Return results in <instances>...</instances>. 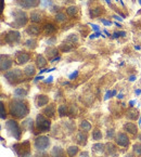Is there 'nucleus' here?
Returning <instances> with one entry per match:
<instances>
[{
    "label": "nucleus",
    "mask_w": 141,
    "mask_h": 157,
    "mask_svg": "<svg viewBox=\"0 0 141 157\" xmlns=\"http://www.w3.org/2000/svg\"><path fill=\"white\" fill-rule=\"evenodd\" d=\"M9 113L14 119H24L29 114V105L26 100L12 99L9 102Z\"/></svg>",
    "instance_id": "1"
},
{
    "label": "nucleus",
    "mask_w": 141,
    "mask_h": 157,
    "mask_svg": "<svg viewBox=\"0 0 141 157\" xmlns=\"http://www.w3.org/2000/svg\"><path fill=\"white\" fill-rule=\"evenodd\" d=\"M51 130V119L44 114H38L35 120V134L46 133Z\"/></svg>",
    "instance_id": "2"
},
{
    "label": "nucleus",
    "mask_w": 141,
    "mask_h": 157,
    "mask_svg": "<svg viewBox=\"0 0 141 157\" xmlns=\"http://www.w3.org/2000/svg\"><path fill=\"white\" fill-rule=\"evenodd\" d=\"M5 129L15 140H18V141L21 140L22 134H23V129H22V126L16 121V119L12 118V119L7 120L5 123Z\"/></svg>",
    "instance_id": "3"
},
{
    "label": "nucleus",
    "mask_w": 141,
    "mask_h": 157,
    "mask_svg": "<svg viewBox=\"0 0 141 157\" xmlns=\"http://www.w3.org/2000/svg\"><path fill=\"white\" fill-rule=\"evenodd\" d=\"M12 15V24L14 28H21L23 26H25L28 22V16L26 14V12H24L23 10L20 9H13L11 12Z\"/></svg>",
    "instance_id": "4"
},
{
    "label": "nucleus",
    "mask_w": 141,
    "mask_h": 157,
    "mask_svg": "<svg viewBox=\"0 0 141 157\" xmlns=\"http://www.w3.org/2000/svg\"><path fill=\"white\" fill-rule=\"evenodd\" d=\"M12 150L18 157H30L32 156V144L28 140L19 142L12 145Z\"/></svg>",
    "instance_id": "5"
},
{
    "label": "nucleus",
    "mask_w": 141,
    "mask_h": 157,
    "mask_svg": "<svg viewBox=\"0 0 141 157\" xmlns=\"http://www.w3.org/2000/svg\"><path fill=\"white\" fill-rule=\"evenodd\" d=\"M3 76L9 83L16 85V83L23 81V76H25V75H24V71H22L21 68H13L11 71H7L3 74Z\"/></svg>",
    "instance_id": "6"
},
{
    "label": "nucleus",
    "mask_w": 141,
    "mask_h": 157,
    "mask_svg": "<svg viewBox=\"0 0 141 157\" xmlns=\"http://www.w3.org/2000/svg\"><path fill=\"white\" fill-rule=\"evenodd\" d=\"M34 148L37 152H46L51 145V140L47 136H37L33 142Z\"/></svg>",
    "instance_id": "7"
},
{
    "label": "nucleus",
    "mask_w": 141,
    "mask_h": 157,
    "mask_svg": "<svg viewBox=\"0 0 141 157\" xmlns=\"http://www.w3.org/2000/svg\"><path fill=\"white\" fill-rule=\"evenodd\" d=\"M3 38H5V41L7 42L8 44L14 46V44H19L20 40H21V33H20L19 30H15V29L9 30V32L6 33Z\"/></svg>",
    "instance_id": "8"
},
{
    "label": "nucleus",
    "mask_w": 141,
    "mask_h": 157,
    "mask_svg": "<svg viewBox=\"0 0 141 157\" xmlns=\"http://www.w3.org/2000/svg\"><path fill=\"white\" fill-rule=\"evenodd\" d=\"M114 140H115V143L117 146L124 148H128V146L130 145V138L128 136V134L126 132H118L114 136Z\"/></svg>",
    "instance_id": "9"
},
{
    "label": "nucleus",
    "mask_w": 141,
    "mask_h": 157,
    "mask_svg": "<svg viewBox=\"0 0 141 157\" xmlns=\"http://www.w3.org/2000/svg\"><path fill=\"white\" fill-rule=\"evenodd\" d=\"M41 0H15V3L23 9H35L40 5Z\"/></svg>",
    "instance_id": "10"
},
{
    "label": "nucleus",
    "mask_w": 141,
    "mask_h": 157,
    "mask_svg": "<svg viewBox=\"0 0 141 157\" xmlns=\"http://www.w3.org/2000/svg\"><path fill=\"white\" fill-rule=\"evenodd\" d=\"M32 59V54L27 51H19L15 54V63L18 65H24L28 63Z\"/></svg>",
    "instance_id": "11"
},
{
    "label": "nucleus",
    "mask_w": 141,
    "mask_h": 157,
    "mask_svg": "<svg viewBox=\"0 0 141 157\" xmlns=\"http://www.w3.org/2000/svg\"><path fill=\"white\" fill-rule=\"evenodd\" d=\"M12 64H13V61L9 56H5V54L0 56V69L2 73L9 71L12 67Z\"/></svg>",
    "instance_id": "12"
},
{
    "label": "nucleus",
    "mask_w": 141,
    "mask_h": 157,
    "mask_svg": "<svg viewBox=\"0 0 141 157\" xmlns=\"http://www.w3.org/2000/svg\"><path fill=\"white\" fill-rule=\"evenodd\" d=\"M73 141L79 146H85L88 142V136H87V132H84V131H78L75 133L74 136V140Z\"/></svg>",
    "instance_id": "13"
},
{
    "label": "nucleus",
    "mask_w": 141,
    "mask_h": 157,
    "mask_svg": "<svg viewBox=\"0 0 141 157\" xmlns=\"http://www.w3.org/2000/svg\"><path fill=\"white\" fill-rule=\"evenodd\" d=\"M119 154L118 153V148L115 144L111 143V142H108L105 144V152H104V155L107 157H116Z\"/></svg>",
    "instance_id": "14"
},
{
    "label": "nucleus",
    "mask_w": 141,
    "mask_h": 157,
    "mask_svg": "<svg viewBox=\"0 0 141 157\" xmlns=\"http://www.w3.org/2000/svg\"><path fill=\"white\" fill-rule=\"evenodd\" d=\"M57 105L56 103H50L48 104L44 109H42V114L46 115L47 117H49L50 119H53L56 117V114H57Z\"/></svg>",
    "instance_id": "15"
},
{
    "label": "nucleus",
    "mask_w": 141,
    "mask_h": 157,
    "mask_svg": "<svg viewBox=\"0 0 141 157\" xmlns=\"http://www.w3.org/2000/svg\"><path fill=\"white\" fill-rule=\"evenodd\" d=\"M123 129H124V131L131 134V136H137V133H138V126L135 123H130V121L124 124L123 125Z\"/></svg>",
    "instance_id": "16"
},
{
    "label": "nucleus",
    "mask_w": 141,
    "mask_h": 157,
    "mask_svg": "<svg viewBox=\"0 0 141 157\" xmlns=\"http://www.w3.org/2000/svg\"><path fill=\"white\" fill-rule=\"evenodd\" d=\"M62 127H63V131L66 134H72L75 132L76 130V124L73 123V121H63L62 123Z\"/></svg>",
    "instance_id": "17"
},
{
    "label": "nucleus",
    "mask_w": 141,
    "mask_h": 157,
    "mask_svg": "<svg viewBox=\"0 0 141 157\" xmlns=\"http://www.w3.org/2000/svg\"><path fill=\"white\" fill-rule=\"evenodd\" d=\"M49 97L46 94H38L35 99V104L37 107H42L45 105H48L49 104Z\"/></svg>",
    "instance_id": "18"
},
{
    "label": "nucleus",
    "mask_w": 141,
    "mask_h": 157,
    "mask_svg": "<svg viewBox=\"0 0 141 157\" xmlns=\"http://www.w3.org/2000/svg\"><path fill=\"white\" fill-rule=\"evenodd\" d=\"M42 29H44L45 34L50 37L51 35H53L54 33L58 32V26L53 23H46L44 25V27H42Z\"/></svg>",
    "instance_id": "19"
},
{
    "label": "nucleus",
    "mask_w": 141,
    "mask_h": 157,
    "mask_svg": "<svg viewBox=\"0 0 141 157\" xmlns=\"http://www.w3.org/2000/svg\"><path fill=\"white\" fill-rule=\"evenodd\" d=\"M26 33H27L29 36H33V37H36V36H39L40 33H41V28L39 27L36 24H32V25H28L27 28H26Z\"/></svg>",
    "instance_id": "20"
},
{
    "label": "nucleus",
    "mask_w": 141,
    "mask_h": 157,
    "mask_svg": "<svg viewBox=\"0 0 141 157\" xmlns=\"http://www.w3.org/2000/svg\"><path fill=\"white\" fill-rule=\"evenodd\" d=\"M104 8L102 6H97V7H93L89 10V15H90L91 19H95V17H100L101 14L104 13Z\"/></svg>",
    "instance_id": "21"
},
{
    "label": "nucleus",
    "mask_w": 141,
    "mask_h": 157,
    "mask_svg": "<svg viewBox=\"0 0 141 157\" xmlns=\"http://www.w3.org/2000/svg\"><path fill=\"white\" fill-rule=\"evenodd\" d=\"M22 129L23 130H27L29 132L35 133V128H34V120L32 118H26L25 120L22 121Z\"/></svg>",
    "instance_id": "22"
},
{
    "label": "nucleus",
    "mask_w": 141,
    "mask_h": 157,
    "mask_svg": "<svg viewBox=\"0 0 141 157\" xmlns=\"http://www.w3.org/2000/svg\"><path fill=\"white\" fill-rule=\"evenodd\" d=\"M66 152L61 146H54L50 152V157H66Z\"/></svg>",
    "instance_id": "23"
},
{
    "label": "nucleus",
    "mask_w": 141,
    "mask_h": 157,
    "mask_svg": "<svg viewBox=\"0 0 141 157\" xmlns=\"http://www.w3.org/2000/svg\"><path fill=\"white\" fill-rule=\"evenodd\" d=\"M29 20L32 23L34 24H38L42 21V15L40 13V11H37V10H34L32 11V13L29 14Z\"/></svg>",
    "instance_id": "24"
},
{
    "label": "nucleus",
    "mask_w": 141,
    "mask_h": 157,
    "mask_svg": "<svg viewBox=\"0 0 141 157\" xmlns=\"http://www.w3.org/2000/svg\"><path fill=\"white\" fill-rule=\"evenodd\" d=\"M14 97L19 98V99H23L27 95L28 89L26 87H18V88L14 89Z\"/></svg>",
    "instance_id": "25"
},
{
    "label": "nucleus",
    "mask_w": 141,
    "mask_h": 157,
    "mask_svg": "<svg viewBox=\"0 0 141 157\" xmlns=\"http://www.w3.org/2000/svg\"><path fill=\"white\" fill-rule=\"evenodd\" d=\"M45 53H46V56L49 58V61L52 60V59L57 58V56H59V50L58 48H56V47H49V48L46 49V51H45Z\"/></svg>",
    "instance_id": "26"
},
{
    "label": "nucleus",
    "mask_w": 141,
    "mask_h": 157,
    "mask_svg": "<svg viewBox=\"0 0 141 157\" xmlns=\"http://www.w3.org/2000/svg\"><path fill=\"white\" fill-rule=\"evenodd\" d=\"M23 71H24V75H25L27 78H32V77H34L35 74H36V67L33 64L26 65Z\"/></svg>",
    "instance_id": "27"
},
{
    "label": "nucleus",
    "mask_w": 141,
    "mask_h": 157,
    "mask_svg": "<svg viewBox=\"0 0 141 157\" xmlns=\"http://www.w3.org/2000/svg\"><path fill=\"white\" fill-rule=\"evenodd\" d=\"M35 62H36V66H37L38 68H40V69L45 68V67L47 66V64H48V61H47V59L45 58L44 56H41V54H38V56H36V60H35Z\"/></svg>",
    "instance_id": "28"
},
{
    "label": "nucleus",
    "mask_w": 141,
    "mask_h": 157,
    "mask_svg": "<svg viewBox=\"0 0 141 157\" xmlns=\"http://www.w3.org/2000/svg\"><path fill=\"white\" fill-rule=\"evenodd\" d=\"M126 118H127V119H129V120H132V121H134V120H137L139 118L138 109L130 107V109L126 112Z\"/></svg>",
    "instance_id": "29"
},
{
    "label": "nucleus",
    "mask_w": 141,
    "mask_h": 157,
    "mask_svg": "<svg viewBox=\"0 0 141 157\" xmlns=\"http://www.w3.org/2000/svg\"><path fill=\"white\" fill-rule=\"evenodd\" d=\"M79 153V146L78 145H71L66 148V154L69 157H76Z\"/></svg>",
    "instance_id": "30"
},
{
    "label": "nucleus",
    "mask_w": 141,
    "mask_h": 157,
    "mask_svg": "<svg viewBox=\"0 0 141 157\" xmlns=\"http://www.w3.org/2000/svg\"><path fill=\"white\" fill-rule=\"evenodd\" d=\"M91 150H92L93 153H97V154H104V152H105V144L95 143L91 146Z\"/></svg>",
    "instance_id": "31"
},
{
    "label": "nucleus",
    "mask_w": 141,
    "mask_h": 157,
    "mask_svg": "<svg viewBox=\"0 0 141 157\" xmlns=\"http://www.w3.org/2000/svg\"><path fill=\"white\" fill-rule=\"evenodd\" d=\"M91 128H92V126H91V124L88 121V120H81L80 124H79V130H81V131L84 132H89L91 130Z\"/></svg>",
    "instance_id": "32"
},
{
    "label": "nucleus",
    "mask_w": 141,
    "mask_h": 157,
    "mask_svg": "<svg viewBox=\"0 0 141 157\" xmlns=\"http://www.w3.org/2000/svg\"><path fill=\"white\" fill-rule=\"evenodd\" d=\"M58 114H59V117L63 118L69 114V106H67L66 104H61L59 105L58 107Z\"/></svg>",
    "instance_id": "33"
},
{
    "label": "nucleus",
    "mask_w": 141,
    "mask_h": 157,
    "mask_svg": "<svg viewBox=\"0 0 141 157\" xmlns=\"http://www.w3.org/2000/svg\"><path fill=\"white\" fill-rule=\"evenodd\" d=\"M75 48L74 44H69V42H63L59 46V49H60L62 52H69V51H72L73 49Z\"/></svg>",
    "instance_id": "34"
},
{
    "label": "nucleus",
    "mask_w": 141,
    "mask_h": 157,
    "mask_svg": "<svg viewBox=\"0 0 141 157\" xmlns=\"http://www.w3.org/2000/svg\"><path fill=\"white\" fill-rule=\"evenodd\" d=\"M24 46H25L26 48L30 49V50H34V49H36V47H37V40L35 39V38H28V39L25 40V42H24Z\"/></svg>",
    "instance_id": "35"
},
{
    "label": "nucleus",
    "mask_w": 141,
    "mask_h": 157,
    "mask_svg": "<svg viewBox=\"0 0 141 157\" xmlns=\"http://www.w3.org/2000/svg\"><path fill=\"white\" fill-rule=\"evenodd\" d=\"M102 132L99 128H95L92 130V133H91V139H92L93 141H100L102 140Z\"/></svg>",
    "instance_id": "36"
},
{
    "label": "nucleus",
    "mask_w": 141,
    "mask_h": 157,
    "mask_svg": "<svg viewBox=\"0 0 141 157\" xmlns=\"http://www.w3.org/2000/svg\"><path fill=\"white\" fill-rule=\"evenodd\" d=\"M77 13H78V8L76 6H69V7L66 8V14L71 17L75 16Z\"/></svg>",
    "instance_id": "37"
},
{
    "label": "nucleus",
    "mask_w": 141,
    "mask_h": 157,
    "mask_svg": "<svg viewBox=\"0 0 141 157\" xmlns=\"http://www.w3.org/2000/svg\"><path fill=\"white\" fill-rule=\"evenodd\" d=\"M54 20H56V22H58V23H63V22H65L67 20L66 14L63 13V12H58V13L56 14V16H54Z\"/></svg>",
    "instance_id": "38"
},
{
    "label": "nucleus",
    "mask_w": 141,
    "mask_h": 157,
    "mask_svg": "<svg viewBox=\"0 0 141 157\" xmlns=\"http://www.w3.org/2000/svg\"><path fill=\"white\" fill-rule=\"evenodd\" d=\"M132 153H134L137 157L141 156V143L140 142H136V143L132 145Z\"/></svg>",
    "instance_id": "39"
},
{
    "label": "nucleus",
    "mask_w": 141,
    "mask_h": 157,
    "mask_svg": "<svg viewBox=\"0 0 141 157\" xmlns=\"http://www.w3.org/2000/svg\"><path fill=\"white\" fill-rule=\"evenodd\" d=\"M78 40H79V38H78V36H77L76 34H71L66 37L65 41L69 42V44H77V42H78Z\"/></svg>",
    "instance_id": "40"
},
{
    "label": "nucleus",
    "mask_w": 141,
    "mask_h": 157,
    "mask_svg": "<svg viewBox=\"0 0 141 157\" xmlns=\"http://www.w3.org/2000/svg\"><path fill=\"white\" fill-rule=\"evenodd\" d=\"M0 109H1V119L5 120L7 118V109H5V102L1 101V105H0Z\"/></svg>",
    "instance_id": "41"
},
{
    "label": "nucleus",
    "mask_w": 141,
    "mask_h": 157,
    "mask_svg": "<svg viewBox=\"0 0 141 157\" xmlns=\"http://www.w3.org/2000/svg\"><path fill=\"white\" fill-rule=\"evenodd\" d=\"M69 114H71V115H73V116L77 115V106L75 104H72V105L69 106Z\"/></svg>",
    "instance_id": "42"
},
{
    "label": "nucleus",
    "mask_w": 141,
    "mask_h": 157,
    "mask_svg": "<svg viewBox=\"0 0 141 157\" xmlns=\"http://www.w3.org/2000/svg\"><path fill=\"white\" fill-rule=\"evenodd\" d=\"M126 32H124V30H119V32H115L113 33V35H112V37L113 38H119V37H125L126 36Z\"/></svg>",
    "instance_id": "43"
},
{
    "label": "nucleus",
    "mask_w": 141,
    "mask_h": 157,
    "mask_svg": "<svg viewBox=\"0 0 141 157\" xmlns=\"http://www.w3.org/2000/svg\"><path fill=\"white\" fill-rule=\"evenodd\" d=\"M99 36H102V37H103V38L107 37V36H104V35L102 34L101 32H97V33H92V34H91L90 36H89V38H90V39H95V38L99 37Z\"/></svg>",
    "instance_id": "44"
},
{
    "label": "nucleus",
    "mask_w": 141,
    "mask_h": 157,
    "mask_svg": "<svg viewBox=\"0 0 141 157\" xmlns=\"http://www.w3.org/2000/svg\"><path fill=\"white\" fill-rule=\"evenodd\" d=\"M40 5L42 6V7H52V1L51 0H41V2H40Z\"/></svg>",
    "instance_id": "45"
},
{
    "label": "nucleus",
    "mask_w": 141,
    "mask_h": 157,
    "mask_svg": "<svg viewBox=\"0 0 141 157\" xmlns=\"http://www.w3.org/2000/svg\"><path fill=\"white\" fill-rule=\"evenodd\" d=\"M89 25H90V27L92 28V29L95 30L96 33H97V32H101V28H100V26H99V25H97V24H92V23H90V24H89Z\"/></svg>",
    "instance_id": "46"
},
{
    "label": "nucleus",
    "mask_w": 141,
    "mask_h": 157,
    "mask_svg": "<svg viewBox=\"0 0 141 157\" xmlns=\"http://www.w3.org/2000/svg\"><path fill=\"white\" fill-rule=\"evenodd\" d=\"M57 41V38L56 37H50L48 40H47V44H49V46H52V44H54Z\"/></svg>",
    "instance_id": "47"
},
{
    "label": "nucleus",
    "mask_w": 141,
    "mask_h": 157,
    "mask_svg": "<svg viewBox=\"0 0 141 157\" xmlns=\"http://www.w3.org/2000/svg\"><path fill=\"white\" fill-rule=\"evenodd\" d=\"M99 20H100V21L102 22V23L104 24V25H107V26H111L112 24H113V23H112L111 21H107V20H104V19H99Z\"/></svg>",
    "instance_id": "48"
},
{
    "label": "nucleus",
    "mask_w": 141,
    "mask_h": 157,
    "mask_svg": "<svg viewBox=\"0 0 141 157\" xmlns=\"http://www.w3.org/2000/svg\"><path fill=\"white\" fill-rule=\"evenodd\" d=\"M77 75H78V71H75V72L73 73L72 75H69V78L71 79V80H73V79H74V78H76V77H77Z\"/></svg>",
    "instance_id": "49"
},
{
    "label": "nucleus",
    "mask_w": 141,
    "mask_h": 157,
    "mask_svg": "<svg viewBox=\"0 0 141 157\" xmlns=\"http://www.w3.org/2000/svg\"><path fill=\"white\" fill-rule=\"evenodd\" d=\"M79 157H90V156H89V153L85 151V152H81L80 154H79Z\"/></svg>",
    "instance_id": "50"
},
{
    "label": "nucleus",
    "mask_w": 141,
    "mask_h": 157,
    "mask_svg": "<svg viewBox=\"0 0 141 157\" xmlns=\"http://www.w3.org/2000/svg\"><path fill=\"white\" fill-rule=\"evenodd\" d=\"M60 60H61L60 56H57V58H54V59H52V60L49 61V63H56V62H58V61H60Z\"/></svg>",
    "instance_id": "51"
},
{
    "label": "nucleus",
    "mask_w": 141,
    "mask_h": 157,
    "mask_svg": "<svg viewBox=\"0 0 141 157\" xmlns=\"http://www.w3.org/2000/svg\"><path fill=\"white\" fill-rule=\"evenodd\" d=\"M113 19L117 20V21H119V22H123V17H120L119 15H113Z\"/></svg>",
    "instance_id": "52"
},
{
    "label": "nucleus",
    "mask_w": 141,
    "mask_h": 157,
    "mask_svg": "<svg viewBox=\"0 0 141 157\" xmlns=\"http://www.w3.org/2000/svg\"><path fill=\"white\" fill-rule=\"evenodd\" d=\"M52 80H53V77L50 76L49 78H47V80H45V82H47V83H48V82H52Z\"/></svg>",
    "instance_id": "53"
},
{
    "label": "nucleus",
    "mask_w": 141,
    "mask_h": 157,
    "mask_svg": "<svg viewBox=\"0 0 141 157\" xmlns=\"http://www.w3.org/2000/svg\"><path fill=\"white\" fill-rule=\"evenodd\" d=\"M125 157H137V156L134 154V153H128V154L125 155Z\"/></svg>",
    "instance_id": "54"
},
{
    "label": "nucleus",
    "mask_w": 141,
    "mask_h": 157,
    "mask_svg": "<svg viewBox=\"0 0 141 157\" xmlns=\"http://www.w3.org/2000/svg\"><path fill=\"white\" fill-rule=\"evenodd\" d=\"M5 10V0H1V12H3Z\"/></svg>",
    "instance_id": "55"
},
{
    "label": "nucleus",
    "mask_w": 141,
    "mask_h": 157,
    "mask_svg": "<svg viewBox=\"0 0 141 157\" xmlns=\"http://www.w3.org/2000/svg\"><path fill=\"white\" fill-rule=\"evenodd\" d=\"M103 32H104V34L107 35L108 37H110V36H111V34H110V33H109V32H108V30H107V29H103Z\"/></svg>",
    "instance_id": "56"
},
{
    "label": "nucleus",
    "mask_w": 141,
    "mask_h": 157,
    "mask_svg": "<svg viewBox=\"0 0 141 157\" xmlns=\"http://www.w3.org/2000/svg\"><path fill=\"white\" fill-rule=\"evenodd\" d=\"M135 79H136V76H130V77H129V80H130V81H134Z\"/></svg>",
    "instance_id": "57"
},
{
    "label": "nucleus",
    "mask_w": 141,
    "mask_h": 157,
    "mask_svg": "<svg viewBox=\"0 0 141 157\" xmlns=\"http://www.w3.org/2000/svg\"><path fill=\"white\" fill-rule=\"evenodd\" d=\"M105 1H107V3L109 6H112V2H111V0H105Z\"/></svg>",
    "instance_id": "58"
},
{
    "label": "nucleus",
    "mask_w": 141,
    "mask_h": 157,
    "mask_svg": "<svg viewBox=\"0 0 141 157\" xmlns=\"http://www.w3.org/2000/svg\"><path fill=\"white\" fill-rule=\"evenodd\" d=\"M114 24H115L116 26H118V27H122V25H120V24H118L117 22H115V23H114Z\"/></svg>",
    "instance_id": "59"
},
{
    "label": "nucleus",
    "mask_w": 141,
    "mask_h": 157,
    "mask_svg": "<svg viewBox=\"0 0 141 157\" xmlns=\"http://www.w3.org/2000/svg\"><path fill=\"white\" fill-rule=\"evenodd\" d=\"M135 49H136V50H140V47H139V46H135Z\"/></svg>",
    "instance_id": "60"
},
{
    "label": "nucleus",
    "mask_w": 141,
    "mask_h": 157,
    "mask_svg": "<svg viewBox=\"0 0 141 157\" xmlns=\"http://www.w3.org/2000/svg\"><path fill=\"white\" fill-rule=\"evenodd\" d=\"M140 92H141L140 90H137V91H136V94H140Z\"/></svg>",
    "instance_id": "61"
},
{
    "label": "nucleus",
    "mask_w": 141,
    "mask_h": 157,
    "mask_svg": "<svg viewBox=\"0 0 141 157\" xmlns=\"http://www.w3.org/2000/svg\"><path fill=\"white\" fill-rule=\"evenodd\" d=\"M138 1H139V3H140V6H141V0H138Z\"/></svg>",
    "instance_id": "62"
}]
</instances>
